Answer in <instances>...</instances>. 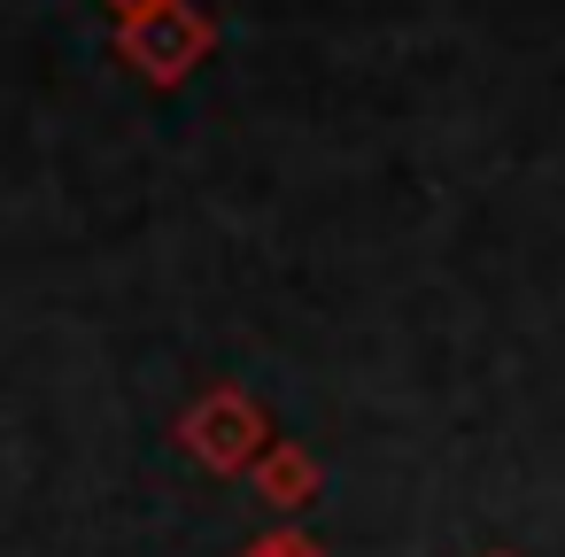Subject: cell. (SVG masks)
Segmentation results:
<instances>
[{
	"label": "cell",
	"instance_id": "6da1fadb",
	"mask_svg": "<svg viewBox=\"0 0 565 557\" xmlns=\"http://www.w3.org/2000/svg\"><path fill=\"white\" fill-rule=\"evenodd\" d=\"M117 17H148V9H163V0H109Z\"/></svg>",
	"mask_w": 565,
	"mask_h": 557
}]
</instances>
